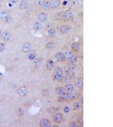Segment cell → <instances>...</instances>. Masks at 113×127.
<instances>
[{
	"instance_id": "obj_1",
	"label": "cell",
	"mask_w": 113,
	"mask_h": 127,
	"mask_svg": "<svg viewBox=\"0 0 113 127\" xmlns=\"http://www.w3.org/2000/svg\"><path fill=\"white\" fill-rule=\"evenodd\" d=\"M64 72L62 68L59 67H55L52 75V79L54 81L57 83H62L64 76Z\"/></svg>"
},
{
	"instance_id": "obj_2",
	"label": "cell",
	"mask_w": 113,
	"mask_h": 127,
	"mask_svg": "<svg viewBox=\"0 0 113 127\" xmlns=\"http://www.w3.org/2000/svg\"><path fill=\"white\" fill-rule=\"evenodd\" d=\"M53 120L54 123L59 124L64 121V117L63 114L59 112L56 113L53 116Z\"/></svg>"
},
{
	"instance_id": "obj_3",
	"label": "cell",
	"mask_w": 113,
	"mask_h": 127,
	"mask_svg": "<svg viewBox=\"0 0 113 127\" xmlns=\"http://www.w3.org/2000/svg\"><path fill=\"white\" fill-rule=\"evenodd\" d=\"M73 14L70 10H66L63 13V19L66 21H71L73 18Z\"/></svg>"
},
{
	"instance_id": "obj_4",
	"label": "cell",
	"mask_w": 113,
	"mask_h": 127,
	"mask_svg": "<svg viewBox=\"0 0 113 127\" xmlns=\"http://www.w3.org/2000/svg\"><path fill=\"white\" fill-rule=\"evenodd\" d=\"M68 102H72L75 101L77 100L79 97V93L77 92V91H72L70 92H68Z\"/></svg>"
},
{
	"instance_id": "obj_5",
	"label": "cell",
	"mask_w": 113,
	"mask_h": 127,
	"mask_svg": "<svg viewBox=\"0 0 113 127\" xmlns=\"http://www.w3.org/2000/svg\"><path fill=\"white\" fill-rule=\"evenodd\" d=\"M70 26L68 25H62L59 27L58 32L61 35H66L70 30Z\"/></svg>"
},
{
	"instance_id": "obj_6",
	"label": "cell",
	"mask_w": 113,
	"mask_h": 127,
	"mask_svg": "<svg viewBox=\"0 0 113 127\" xmlns=\"http://www.w3.org/2000/svg\"><path fill=\"white\" fill-rule=\"evenodd\" d=\"M55 62L52 59H48L46 63V69L49 70L51 71L55 67Z\"/></svg>"
},
{
	"instance_id": "obj_7",
	"label": "cell",
	"mask_w": 113,
	"mask_h": 127,
	"mask_svg": "<svg viewBox=\"0 0 113 127\" xmlns=\"http://www.w3.org/2000/svg\"><path fill=\"white\" fill-rule=\"evenodd\" d=\"M57 46V44L53 41H49L45 43L44 47L46 49L51 50L55 49Z\"/></svg>"
},
{
	"instance_id": "obj_8",
	"label": "cell",
	"mask_w": 113,
	"mask_h": 127,
	"mask_svg": "<svg viewBox=\"0 0 113 127\" xmlns=\"http://www.w3.org/2000/svg\"><path fill=\"white\" fill-rule=\"evenodd\" d=\"M61 110V108L58 106H51L47 108V113L50 114H54L59 112Z\"/></svg>"
},
{
	"instance_id": "obj_9",
	"label": "cell",
	"mask_w": 113,
	"mask_h": 127,
	"mask_svg": "<svg viewBox=\"0 0 113 127\" xmlns=\"http://www.w3.org/2000/svg\"><path fill=\"white\" fill-rule=\"evenodd\" d=\"M58 102L64 103V102H68V92H64L62 94L59 95L58 97Z\"/></svg>"
},
{
	"instance_id": "obj_10",
	"label": "cell",
	"mask_w": 113,
	"mask_h": 127,
	"mask_svg": "<svg viewBox=\"0 0 113 127\" xmlns=\"http://www.w3.org/2000/svg\"><path fill=\"white\" fill-rule=\"evenodd\" d=\"M47 19V14L44 12H41L37 15L38 21L42 23H45Z\"/></svg>"
},
{
	"instance_id": "obj_11",
	"label": "cell",
	"mask_w": 113,
	"mask_h": 127,
	"mask_svg": "<svg viewBox=\"0 0 113 127\" xmlns=\"http://www.w3.org/2000/svg\"><path fill=\"white\" fill-rule=\"evenodd\" d=\"M11 36L12 35L11 33L9 32L8 31H6L2 33V34L0 38L2 41L4 42H7L11 38Z\"/></svg>"
},
{
	"instance_id": "obj_12",
	"label": "cell",
	"mask_w": 113,
	"mask_h": 127,
	"mask_svg": "<svg viewBox=\"0 0 113 127\" xmlns=\"http://www.w3.org/2000/svg\"><path fill=\"white\" fill-rule=\"evenodd\" d=\"M81 48V44L78 42H74L71 46V50L73 53H76L78 52Z\"/></svg>"
},
{
	"instance_id": "obj_13",
	"label": "cell",
	"mask_w": 113,
	"mask_h": 127,
	"mask_svg": "<svg viewBox=\"0 0 113 127\" xmlns=\"http://www.w3.org/2000/svg\"><path fill=\"white\" fill-rule=\"evenodd\" d=\"M51 9H58L60 6L61 0H50Z\"/></svg>"
},
{
	"instance_id": "obj_14",
	"label": "cell",
	"mask_w": 113,
	"mask_h": 127,
	"mask_svg": "<svg viewBox=\"0 0 113 127\" xmlns=\"http://www.w3.org/2000/svg\"><path fill=\"white\" fill-rule=\"evenodd\" d=\"M55 58L56 60L59 62H62L66 61L64 58V54L62 52H58L56 53L55 55Z\"/></svg>"
},
{
	"instance_id": "obj_15",
	"label": "cell",
	"mask_w": 113,
	"mask_h": 127,
	"mask_svg": "<svg viewBox=\"0 0 113 127\" xmlns=\"http://www.w3.org/2000/svg\"><path fill=\"white\" fill-rule=\"evenodd\" d=\"M39 125L41 127H50V121L46 118H43L39 121Z\"/></svg>"
},
{
	"instance_id": "obj_16",
	"label": "cell",
	"mask_w": 113,
	"mask_h": 127,
	"mask_svg": "<svg viewBox=\"0 0 113 127\" xmlns=\"http://www.w3.org/2000/svg\"><path fill=\"white\" fill-rule=\"evenodd\" d=\"M29 0H21L19 5V8L21 10L26 9L28 7Z\"/></svg>"
},
{
	"instance_id": "obj_17",
	"label": "cell",
	"mask_w": 113,
	"mask_h": 127,
	"mask_svg": "<svg viewBox=\"0 0 113 127\" xmlns=\"http://www.w3.org/2000/svg\"><path fill=\"white\" fill-rule=\"evenodd\" d=\"M31 50V45L29 43H25L23 44L21 47V52L26 53L30 51Z\"/></svg>"
},
{
	"instance_id": "obj_18",
	"label": "cell",
	"mask_w": 113,
	"mask_h": 127,
	"mask_svg": "<svg viewBox=\"0 0 113 127\" xmlns=\"http://www.w3.org/2000/svg\"><path fill=\"white\" fill-rule=\"evenodd\" d=\"M41 7L45 11H48L50 10L51 9V6L50 0H45Z\"/></svg>"
},
{
	"instance_id": "obj_19",
	"label": "cell",
	"mask_w": 113,
	"mask_h": 127,
	"mask_svg": "<svg viewBox=\"0 0 113 127\" xmlns=\"http://www.w3.org/2000/svg\"><path fill=\"white\" fill-rule=\"evenodd\" d=\"M75 85L78 88L81 89L83 88V79L82 77H79L76 79L75 83Z\"/></svg>"
},
{
	"instance_id": "obj_20",
	"label": "cell",
	"mask_w": 113,
	"mask_h": 127,
	"mask_svg": "<svg viewBox=\"0 0 113 127\" xmlns=\"http://www.w3.org/2000/svg\"><path fill=\"white\" fill-rule=\"evenodd\" d=\"M9 14L10 11L9 9H6L3 10L0 12V18L2 20H4L9 15Z\"/></svg>"
},
{
	"instance_id": "obj_21",
	"label": "cell",
	"mask_w": 113,
	"mask_h": 127,
	"mask_svg": "<svg viewBox=\"0 0 113 127\" xmlns=\"http://www.w3.org/2000/svg\"><path fill=\"white\" fill-rule=\"evenodd\" d=\"M54 20L55 21H61L63 19V13L61 12H55L53 16Z\"/></svg>"
},
{
	"instance_id": "obj_22",
	"label": "cell",
	"mask_w": 113,
	"mask_h": 127,
	"mask_svg": "<svg viewBox=\"0 0 113 127\" xmlns=\"http://www.w3.org/2000/svg\"><path fill=\"white\" fill-rule=\"evenodd\" d=\"M17 93L20 96L25 97L27 93V90L25 86H22L19 88L17 91Z\"/></svg>"
},
{
	"instance_id": "obj_23",
	"label": "cell",
	"mask_w": 113,
	"mask_h": 127,
	"mask_svg": "<svg viewBox=\"0 0 113 127\" xmlns=\"http://www.w3.org/2000/svg\"><path fill=\"white\" fill-rule=\"evenodd\" d=\"M43 26L41 23L39 21H36L34 23L33 25V28L34 30L38 31H40L43 28Z\"/></svg>"
},
{
	"instance_id": "obj_24",
	"label": "cell",
	"mask_w": 113,
	"mask_h": 127,
	"mask_svg": "<svg viewBox=\"0 0 113 127\" xmlns=\"http://www.w3.org/2000/svg\"><path fill=\"white\" fill-rule=\"evenodd\" d=\"M65 92L64 88V87L62 86H58L57 87H56L55 89V92L56 95H60L62 94L64 92Z\"/></svg>"
},
{
	"instance_id": "obj_25",
	"label": "cell",
	"mask_w": 113,
	"mask_h": 127,
	"mask_svg": "<svg viewBox=\"0 0 113 127\" xmlns=\"http://www.w3.org/2000/svg\"><path fill=\"white\" fill-rule=\"evenodd\" d=\"M64 88L65 91H66L67 92H69L74 89V87L72 84L68 83L65 85Z\"/></svg>"
},
{
	"instance_id": "obj_26",
	"label": "cell",
	"mask_w": 113,
	"mask_h": 127,
	"mask_svg": "<svg viewBox=\"0 0 113 127\" xmlns=\"http://www.w3.org/2000/svg\"><path fill=\"white\" fill-rule=\"evenodd\" d=\"M64 58L66 60H68L73 55V52L70 50H67L64 54Z\"/></svg>"
},
{
	"instance_id": "obj_27",
	"label": "cell",
	"mask_w": 113,
	"mask_h": 127,
	"mask_svg": "<svg viewBox=\"0 0 113 127\" xmlns=\"http://www.w3.org/2000/svg\"><path fill=\"white\" fill-rule=\"evenodd\" d=\"M56 34V31L53 28H51L47 31V35L50 37H55Z\"/></svg>"
},
{
	"instance_id": "obj_28",
	"label": "cell",
	"mask_w": 113,
	"mask_h": 127,
	"mask_svg": "<svg viewBox=\"0 0 113 127\" xmlns=\"http://www.w3.org/2000/svg\"><path fill=\"white\" fill-rule=\"evenodd\" d=\"M82 107V104L79 102H75V104H73V110L75 111H77L80 110Z\"/></svg>"
},
{
	"instance_id": "obj_29",
	"label": "cell",
	"mask_w": 113,
	"mask_h": 127,
	"mask_svg": "<svg viewBox=\"0 0 113 127\" xmlns=\"http://www.w3.org/2000/svg\"><path fill=\"white\" fill-rule=\"evenodd\" d=\"M45 0H34V5L35 7L38 8L41 7Z\"/></svg>"
},
{
	"instance_id": "obj_30",
	"label": "cell",
	"mask_w": 113,
	"mask_h": 127,
	"mask_svg": "<svg viewBox=\"0 0 113 127\" xmlns=\"http://www.w3.org/2000/svg\"><path fill=\"white\" fill-rule=\"evenodd\" d=\"M64 73L65 74V75H70L72 73V71L69 68L67 65L65 66L64 67Z\"/></svg>"
},
{
	"instance_id": "obj_31",
	"label": "cell",
	"mask_w": 113,
	"mask_h": 127,
	"mask_svg": "<svg viewBox=\"0 0 113 127\" xmlns=\"http://www.w3.org/2000/svg\"><path fill=\"white\" fill-rule=\"evenodd\" d=\"M36 57V54L34 51H31L28 54V58L30 60H33L35 59Z\"/></svg>"
},
{
	"instance_id": "obj_32",
	"label": "cell",
	"mask_w": 113,
	"mask_h": 127,
	"mask_svg": "<svg viewBox=\"0 0 113 127\" xmlns=\"http://www.w3.org/2000/svg\"><path fill=\"white\" fill-rule=\"evenodd\" d=\"M71 78L69 75H64L63 78V80H62V82H64V83L66 84H68L70 82Z\"/></svg>"
},
{
	"instance_id": "obj_33",
	"label": "cell",
	"mask_w": 113,
	"mask_h": 127,
	"mask_svg": "<svg viewBox=\"0 0 113 127\" xmlns=\"http://www.w3.org/2000/svg\"><path fill=\"white\" fill-rule=\"evenodd\" d=\"M13 20L12 19V16L9 15L7 17H6L4 19V23L5 24H9L11 23Z\"/></svg>"
},
{
	"instance_id": "obj_34",
	"label": "cell",
	"mask_w": 113,
	"mask_h": 127,
	"mask_svg": "<svg viewBox=\"0 0 113 127\" xmlns=\"http://www.w3.org/2000/svg\"><path fill=\"white\" fill-rule=\"evenodd\" d=\"M42 63H43L42 60L40 58L35 59L34 62V65L35 66H40L41 65H42Z\"/></svg>"
},
{
	"instance_id": "obj_35",
	"label": "cell",
	"mask_w": 113,
	"mask_h": 127,
	"mask_svg": "<svg viewBox=\"0 0 113 127\" xmlns=\"http://www.w3.org/2000/svg\"><path fill=\"white\" fill-rule=\"evenodd\" d=\"M67 66L69 67V68L72 71H74L75 69L76 68V66L75 65V63H73L69 62Z\"/></svg>"
},
{
	"instance_id": "obj_36",
	"label": "cell",
	"mask_w": 113,
	"mask_h": 127,
	"mask_svg": "<svg viewBox=\"0 0 113 127\" xmlns=\"http://www.w3.org/2000/svg\"><path fill=\"white\" fill-rule=\"evenodd\" d=\"M69 62L73 63H75L77 62V56L75 55H73L70 58L68 59Z\"/></svg>"
},
{
	"instance_id": "obj_37",
	"label": "cell",
	"mask_w": 113,
	"mask_h": 127,
	"mask_svg": "<svg viewBox=\"0 0 113 127\" xmlns=\"http://www.w3.org/2000/svg\"><path fill=\"white\" fill-rule=\"evenodd\" d=\"M78 124L75 121H72L69 124V126L70 127H76L78 126Z\"/></svg>"
},
{
	"instance_id": "obj_38",
	"label": "cell",
	"mask_w": 113,
	"mask_h": 127,
	"mask_svg": "<svg viewBox=\"0 0 113 127\" xmlns=\"http://www.w3.org/2000/svg\"><path fill=\"white\" fill-rule=\"evenodd\" d=\"M5 48V44L4 42L0 43V52H2Z\"/></svg>"
},
{
	"instance_id": "obj_39",
	"label": "cell",
	"mask_w": 113,
	"mask_h": 127,
	"mask_svg": "<svg viewBox=\"0 0 113 127\" xmlns=\"http://www.w3.org/2000/svg\"><path fill=\"white\" fill-rule=\"evenodd\" d=\"M70 108L68 106H66L64 108V112L65 113H68L69 112H70Z\"/></svg>"
},
{
	"instance_id": "obj_40",
	"label": "cell",
	"mask_w": 113,
	"mask_h": 127,
	"mask_svg": "<svg viewBox=\"0 0 113 127\" xmlns=\"http://www.w3.org/2000/svg\"><path fill=\"white\" fill-rule=\"evenodd\" d=\"M19 0H10V2L13 4H15L18 3Z\"/></svg>"
},
{
	"instance_id": "obj_41",
	"label": "cell",
	"mask_w": 113,
	"mask_h": 127,
	"mask_svg": "<svg viewBox=\"0 0 113 127\" xmlns=\"http://www.w3.org/2000/svg\"><path fill=\"white\" fill-rule=\"evenodd\" d=\"M1 34H2V31H1V29H0V36H1Z\"/></svg>"
}]
</instances>
